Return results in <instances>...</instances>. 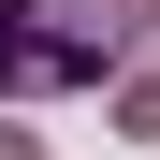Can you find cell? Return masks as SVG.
Here are the masks:
<instances>
[{"label": "cell", "instance_id": "obj_1", "mask_svg": "<svg viewBox=\"0 0 160 160\" xmlns=\"http://www.w3.org/2000/svg\"><path fill=\"white\" fill-rule=\"evenodd\" d=\"M131 44V0H0V88H88Z\"/></svg>", "mask_w": 160, "mask_h": 160}]
</instances>
